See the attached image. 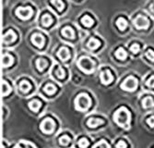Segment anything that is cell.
Wrapping results in <instances>:
<instances>
[{
    "instance_id": "cell-1",
    "label": "cell",
    "mask_w": 154,
    "mask_h": 148,
    "mask_svg": "<svg viewBox=\"0 0 154 148\" xmlns=\"http://www.w3.org/2000/svg\"><path fill=\"white\" fill-rule=\"evenodd\" d=\"M115 120L119 126L128 128L130 122V113L125 107H121L115 114Z\"/></svg>"
},
{
    "instance_id": "cell-2",
    "label": "cell",
    "mask_w": 154,
    "mask_h": 148,
    "mask_svg": "<svg viewBox=\"0 0 154 148\" xmlns=\"http://www.w3.org/2000/svg\"><path fill=\"white\" fill-rule=\"evenodd\" d=\"M91 98L86 93H80L75 100V106L79 111H86L91 106Z\"/></svg>"
},
{
    "instance_id": "cell-3",
    "label": "cell",
    "mask_w": 154,
    "mask_h": 148,
    "mask_svg": "<svg viewBox=\"0 0 154 148\" xmlns=\"http://www.w3.org/2000/svg\"><path fill=\"white\" fill-rule=\"evenodd\" d=\"M79 68L86 73H91L94 71V62L88 57H82L78 61Z\"/></svg>"
},
{
    "instance_id": "cell-4",
    "label": "cell",
    "mask_w": 154,
    "mask_h": 148,
    "mask_svg": "<svg viewBox=\"0 0 154 148\" xmlns=\"http://www.w3.org/2000/svg\"><path fill=\"white\" fill-rule=\"evenodd\" d=\"M137 86V80L133 76H129L128 78L125 79V80L121 85L123 90H125V91H130V92L136 90Z\"/></svg>"
},
{
    "instance_id": "cell-5",
    "label": "cell",
    "mask_w": 154,
    "mask_h": 148,
    "mask_svg": "<svg viewBox=\"0 0 154 148\" xmlns=\"http://www.w3.org/2000/svg\"><path fill=\"white\" fill-rule=\"evenodd\" d=\"M17 16L23 20H29L32 16V8L31 7H26V8H19L16 11Z\"/></svg>"
},
{
    "instance_id": "cell-6",
    "label": "cell",
    "mask_w": 154,
    "mask_h": 148,
    "mask_svg": "<svg viewBox=\"0 0 154 148\" xmlns=\"http://www.w3.org/2000/svg\"><path fill=\"white\" fill-rule=\"evenodd\" d=\"M133 23H134V25H135L136 28H137V29H139V30H141V29H147L148 27H149V20H148L146 17L141 16V15L137 16V17L134 20Z\"/></svg>"
},
{
    "instance_id": "cell-7",
    "label": "cell",
    "mask_w": 154,
    "mask_h": 148,
    "mask_svg": "<svg viewBox=\"0 0 154 148\" xmlns=\"http://www.w3.org/2000/svg\"><path fill=\"white\" fill-rule=\"evenodd\" d=\"M41 129L45 133H51L54 129V121L52 118L45 119L41 124Z\"/></svg>"
},
{
    "instance_id": "cell-8",
    "label": "cell",
    "mask_w": 154,
    "mask_h": 148,
    "mask_svg": "<svg viewBox=\"0 0 154 148\" xmlns=\"http://www.w3.org/2000/svg\"><path fill=\"white\" fill-rule=\"evenodd\" d=\"M32 43L38 47V48H43L44 46H45V37L42 35V34H39V33H35L32 36Z\"/></svg>"
},
{
    "instance_id": "cell-9",
    "label": "cell",
    "mask_w": 154,
    "mask_h": 148,
    "mask_svg": "<svg viewBox=\"0 0 154 148\" xmlns=\"http://www.w3.org/2000/svg\"><path fill=\"white\" fill-rule=\"evenodd\" d=\"M17 40V34L14 33L12 30H9L4 36H3V42L6 45L12 44Z\"/></svg>"
},
{
    "instance_id": "cell-10",
    "label": "cell",
    "mask_w": 154,
    "mask_h": 148,
    "mask_svg": "<svg viewBox=\"0 0 154 148\" xmlns=\"http://www.w3.org/2000/svg\"><path fill=\"white\" fill-rule=\"evenodd\" d=\"M113 75L109 71H103L101 72V80L103 84H110L113 82Z\"/></svg>"
},
{
    "instance_id": "cell-11",
    "label": "cell",
    "mask_w": 154,
    "mask_h": 148,
    "mask_svg": "<svg viewBox=\"0 0 154 148\" xmlns=\"http://www.w3.org/2000/svg\"><path fill=\"white\" fill-rule=\"evenodd\" d=\"M57 57L62 60V61H66L69 57H70V52L66 47H61L60 50L57 52Z\"/></svg>"
},
{
    "instance_id": "cell-12",
    "label": "cell",
    "mask_w": 154,
    "mask_h": 148,
    "mask_svg": "<svg viewBox=\"0 0 154 148\" xmlns=\"http://www.w3.org/2000/svg\"><path fill=\"white\" fill-rule=\"evenodd\" d=\"M14 62V58L12 56H10L9 54H5L3 55V58H2V66L4 68H8V67L11 66Z\"/></svg>"
},
{
    "instance_id": "cell-13",
    "label": "cell",
    "mask_w": 154,
    "mask_h": 148,
    "mask_svg": "<svg viewBox=\"0 0 154 148\" xmlns=\"http://www.w3.org/2000/svg\"><path fill=\"white\" fill-rule=\"evenodd\" d=\"M35 64H36V68H37V70L40 71H45V70L46 69L48 62H47V60L45 59V58H38V59L36 60V63H35Z\"/></svg>"
},
{
    "instance_id": "cell-14",
    "label": "cell",
    "mask_w": 154,
    "mask_h": 148,
    "mask_svg": "<svg viewBox=\"0 0 154 148\" xmlns=\"http://www.w3.org/2000/svg\"><path fill=\"white\" fill-rule=\"evenodd\" d=\"M62 33L67 39H74L75 38V33H74L73 29L70 28V27H65L62 31Z\"/></svg>"
},
{
    "instance_id": "cell-15",
    "label": "cell",
    "mask_w": 154,
    "mask_h": 148,
    "mask_svg": "<svg viewBox=\"0 0 154 148\" xmlns=\"http://www.w3.org/2000/svg\"><path fill=\"white\" fill-rule=\"evenodd\" d=\"M103 123V121L102 119L100 118H91L88 120V126L91 127V128H95V127H98V126H100Z\"/></svg>"
},
{
    "instance_id": "cell-16",
    "label": "cell",
    "mask_w": 154,
    "mask_h": 148,
    "mask_svg": "<svg viewBox=\"0 0 154 148\" xmlns=\"http://www.w3.org/2000/svg\"><path fill=\"white\" fill-rule=\"evenodd\" d=\"M31 89H32V85L29 82H28V80H22V82H20V90L22 93H28V92H30Z\"/></svg>"
},
{
    "instance_id": "cell-17",
    "label": "cell",
    "mask_w": 154,
    "mask_h": 148,
    "mask_svg": "<svg viewBox=\"0 0 154 148\" xmlns=\"http://www.w3.org/2000/svg\"><path fill=\"white\" fill-rule=\"evenodd\" d=\"M52 23H53V18L50 15L45 14L43 17H42V24H43L45 27H49Z\"/></svg>"
},
{
    "instance_id": "cell-18",
    "label": "cell",
    "mask_w": 154,
    "mask_h": 148,
    "mask_svg": "<svg viewBox=\"0 0 154 148\" xmlns=\"http://www.w3.org/2000/svg\"><path fill=\"white\" fill-rule=\"evenodd\" d=\"M99 46H100V41H99V40H97L95 38L90 39V41L88 43V47L89 48H91V50H95Z\"/></svg>"
},
{
    "instance_id": "cell-19",
    "label": "cell",
    "mask_w": 154,
    "mask_h": 148,
    "mask_svg": "<svg viewBox=\"0 0 154 148\" xmlns=\"http://www.w3.org/2000/svg\"><path fill=\"white\" fill-rule=\"evenodd\" d=\"M29 107L34 112H37L41 107V102L38 100H32L29 103Z\"/></svg>"
},
{
    "instance_id": "cell-20",
    "label": "cell",
    "mask_w": 154,
    "mask_h": 148,
    "mask_svg": "<svg viewBox=\"0 0 154 148\" xmlns=\"http://www.w3.org/2000/svg\"><path fill=\"white\" fill-rule=\"evenodd\" d=\"M81 23L85 26V27H91L92 26L93 24V20L89 16V15H86V16H84L82 17L81 19Z\"/></svg>"
},
{
    "instance_id": "cell-21",
    "label": "cell",
    "mask_w": 154,
    "mask_h": 148,
    "mask_svg": "<svg viewBox=\"0 0 154 148\" xmlns=\"http://www.w3.org/2000/svg\"><path fill=\"white\" fill-rule=\"evenodd\" d=\"M116 57L120 60H125L127 58V52H125L123 48H118L116 51Z\"/></svg>"
},
{
    "instance_id": "cell-22",
    "label": "cell",
    "mask_w": 154,
    "mask_h": 148,
    "mask_svg": "<svg viewBox=\"0 0 154 148\" xmlns=\"http://www.w3.org/2000/svg\"><path fill=\"white\" fill-rule=\"evenodd\" d=\"M10 91H11V88H10L9 84L6 82V80H3L2 82V95H3V96H8L10 93Z\"/></svg>"
},
{
    "instance_id": "cell-23",
    "label": "cell",
    "mask_w": 154,
    "mask_h": 148,
    "mask_svg": "<svg viewBox=\"0 0 154 148\" xmlns=\"http://www.w3.org/2000/svg\"><path fill=\"white\" fill-rule=\"evenodd\" d=\"M116 26L119 28V30L124 31V30L125 29V27L128 26V22H127V20H125V19L119 18V19L116 20Z\"/></svg>"
},
{
    "instance_id": "cell-24",
    "label": "cell",
    "mask_w": 154,
    "mask_h": 148,
    "mask_svg": "<svg viewBox=\"0 0 154 148\" xmlns=\"http://www.w3.org/2000/svg\"><path fill=\"white\" fill-rule=\"evenodd\" d=\"M142 105H143V107H145V109H150V107L154 106V101L151 97H146L143 100Z\"/></svg>"
},
{
    "instance_id": "cell-25",
    "label": "cell",
    "mask_w": 154,
    "mask_h": 148,
    "mask_svg": "<svg viewBox=\"0 0 154 148\" xmlns=\"http://www.w3.org/2000/svg\"><path fill=\"white\" fill-rule=\"evenodd\" d=\"M52 5H54V7L57 8V9L58 11H62L64 8V3L61 1V0H51Z\"/></svg>"
},
{
    "instance_id": "cell-26",
    "label": "cell",
    "mask_w": 154,
    "mask_h": 148,
    "mask_svg": "<svg viewBox=\"0 0 154 148\" xmlns=\"http://www.w3.org/2000/svg\"><path fill=\"white\" fill-rule=\"evenodd\" d=\"M44 91L47 93V95H54L55 91H57V88H55L53 84H47L45 86Z\"/></svg>"
},
{
    "instance_id": "cell-27",
    "label": "cell",
    "mask_w": 154,
    "mask_h": 148,
    "mask_svg": "<svg viewBox=\"0 0 154 148\" xmlns=\"http://www.w3.org/2000/svg\"><path fill=\"white\" fill-rule=\"evenodd\" d=\"M69 142H70V138H69L67 135H64V136H62V137L59 139V143H60V144L63 145V146L67 145V144L69 143Z\"/></svg>"
},
{
    "instance_id": "cell-28",
    "label": "cell",
    "mask_w": 154,
    "mask_h": 148,
    "mask_svg": "<svg viewBox=\"0 0 154 148\" xmlns=\"http://www.w3.org/2000/svg\"><path fill=\"white\" fill-rule=\"evenodd\" d=\"M78 143L80 148H87L89 146V141L86 138H81Z\"/></svg>"
},
{
    "instance_id": "cell-29",
    "label": "cell",
    "mask_w": 154,
    "mask_h": 148,
    "mask_svg": "<svg viewBox=\"0 0 154 148\" xmlns=\"http://www.w3.org/2000/svg\"><path fill=\"white\" fill-rule=\"evenodd\" d=\"M145 56L149 60H150L151 62H154V51H152L151 49L148 50L145 54Z\"/></svg>"
},
{
    "instance_id": "cell-30",
    "label": "cell",
    "mask_w": 154,
    "mask_h": 148,
    "mask_svg": "<svg viewBox=\"0 0 154 148\" xmlns=\"http://www.w3.org/2000/svg\"><path fill=\"white\" fill-rule=\"evenodd\" d=\"M55 75H57V77L58 79H64L65 77V71L62 68H60V67H58V69L57 70V71H55Z\"/></svg>"
},
{
    "instance_id": "cell-31",
    "label": "cell",
    "mask_w": 154,
    "mask_h": 148,
    "mask_svg": "<svg viewBox=\"0 0 154 148\" xmlns=\"http://www.w3.org/2000/svg\"><path fill=\"white\" fill-rule=\"evenodd\" d=\"M93 148H109V145L107 144V143L105 141H101L98 143H96Z\"/></svg>"
},
{
    "instance_id": "cell-32",
    "label": "cell",
    "mask_w": 154,
    "mask_h": 148,
    "mask_svg": "<svg viewBox=\"0 0 154 148\" xmlns=\"http://www.w3.org/2000/svg\"><path fill=\"white\" fill-rule=\"evenodd\" d=\"M130 51L133 53V54H137L138 51H139V46L137 44H133L131 46H130Z\"/></svg>"
},
{
    "instance_id": "cell-33",
    "label": "cell",
    "mask_w": 154,
    "mask_h": 148,
    "mask_svg": "<svg viewBox=\"0 0 154 148\" xmlns=\"http://www.w3.org/2000/svg\"><path fill=\"white\" fill-rule=\"evenodd\" d=\"M146 84H147L149 87H154V76H151V77L147 80Z\"/></svg>"
},
{
    "instance_id": "cell-34",
    "label": "cell",
    "mask_w": 154,
    "mask_h": 148,
    "mask_svg": "<svg viewBox=\"0 0 154 148\" xmlns=\"http://www.w3.org/2000/svg\"><path fill=\"white\" fill-rule=\"evenodd\" d=\"M116 148H127V143H125L124 141H120L117 143Z\"/></svg>"
},
{
    "instance_id": "cell-35",
    "label": "cell",
    "mask_w": 154,
    "mask_h": 148,
    "mask_svg": "<svg viewBox=\"0 0 154 148\" xmlns=\"http://www.w3.org/2000/svg\"><path fill=\"white\" fill-rule=\"evenodd\" d=\"M147 123L150 126V127H154V116L149 118L147 119Z\"/></svg>"
},
{
    "instance_id": "cell-36",
    "label": "cell",
    "mask_w": 154,
    "mask_h": 148,
    "mask_svg": "<svg viewBox=\"0 0 154 148\" xmlns=\"http://www.w3.org/2000/svg\"><path fill=\"white\" fill-rule=\"evenodd\" d=\"M14 148H21V147H20V145H16V146H15V147H14Z\"/></svg>"
}]
</instances>
